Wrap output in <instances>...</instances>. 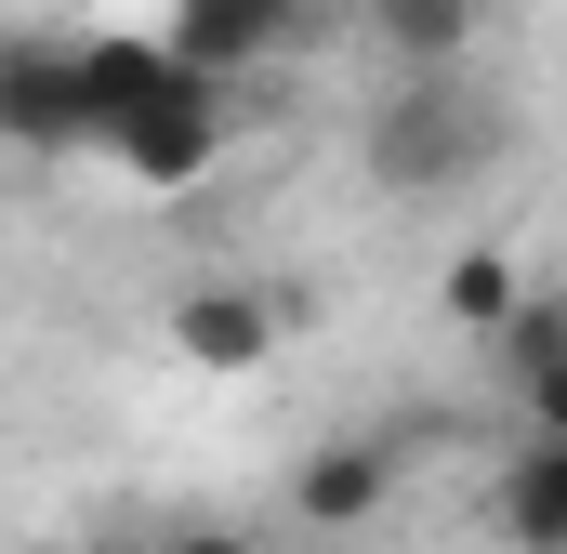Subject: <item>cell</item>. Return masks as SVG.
Returning <instances> with one entry per match:
<instances>
[{
    "instance_id": "15",
    "label": "cell",
    "mask_w": 567,
    "mask_h": 554,
    "mask_svg": "<svg viewBox=\"0 0 567 554\" xmlns=\"http://www.w3.org/2000/svg\"><path fill=\"white\" fill-rule=\"evenodd\" d=\"M40 554H66V542H40Z\"/></svg>"
},
{
    "instance_id": "3",
    "label": "cell",
    "mask_w": 567,
    "mask_h": 554,
    "mask_svg": "<svg viewBox=\"0 0 567 554\" xmlns=\"http://www.w3.org/2000/svg\"><path fill=\"white\" fill-rule=\"evenodd\" d=\"M0 145L13 158H80L93 120H80V40H0Z\"/></svg>"
},
{
    "instance_id": "5",
    "label": "cell",
    "mask_w": 567,
    "mask_h": 554,
    "mask_svg": "<svg viewBox=\"0 0 567 554\" xmlns=\"http://www.w3.org/2000/svg\"><path fill=\"white\" fill-rule=\"evenodd\" d=\"M383 502H396V449H383V435H330V449L290 462V515H303L317 542H357Z\"/></svg>"
},
{
    "instance_id": "1",
    "label": "cell",
    "mask_w": 567,
    "mask_h": 554,
    "mask_svg": "<svg viewBox=\"0 0 567 554\" xmlns=\"http://www.w3.org/2000/svg\"><path fill=\"white\" fill-rule=\"evenodd\" d=\"M475 145H488V106L462 93V66H396V93L370 106V172H383L396 198L449 185Z\"/></svg>"
},
{
    "instance_id": "9",
    "label": "cell",
    "mask_w": 567,
    "mask_h": 554,
    "mask_svg": "<svg viewBox=\"0 0 567 554\" xmlns=\"http://www.w3.org/2000/svg\"><path fill=\"white\" fill-rule=\"evenodd\" d=\"M502 529H515V554H567V435H528V449H515Z\"/></svg>"
},
{
    "instance_id": "8",
    "label": "cell",
    "mask_w": 567,
    "mask_h": 554,
    "mask_svg": "<svg viewBox=\"0 0 567 554\" xmlns=\"http://www.w3.org/2000/svg\"><path fill=\"white\" fill-rule=\"evenodd\" d=\"M528 304V265L502 252V238H462L449 252V277H435V317L462 330V343H502V317Z\"/></svg>"
},
{
    "instance_id": "7",
    "label": "cell",
    "mask_w": 567,
    "mask_h": 554,
    "mask_svg": "<svg viewBox=\"0 0 567 554\" xmlns=\"http://www.w3.org/2000/svg\"><path fill=\"white\" fill-rule=\"evenodd\" d=\"M172 80H185L172 40H80V120H93V145H120Z\"/></svg>"
},
{
    "instance_id": "11",
    "label": "cell",
    "mask_w": 567,
    "mask_h": 554,
    "mask_svg": "<svg viewBox=\"0 0 567 554\" xmlns=\"http://www.w3.org/2000/svg\"><path fill=\"white\" fill-rule=\"evenodd\" d=\"M515 410H528V435H567V343L542 370H515Z\"/></svg>"
},
{
    "instance_id": "6",
    "label": "cell",
    "mask_w": 567,
    "mask_h": 554,
    "mask_svg": "<svg viewBox=\"0 0 567 554\" xmlns=\"http://www.w3.org/2000/svg\"><path fill=\"white\" fill-rule=\"evenodd\" d=\"M290 27H303V0H172V53L185 66H212V80H238V66H265Z\"/></svg>"
},
{
    "instance_id": "4",
    "label": "cell",
    "mask_w": 567,
    "mask_h": 554,
    "mask_svg": "<svg viewBox=\"0 0 567 554\" xmlns=\"http://www.w3.org/2000/svg\"><path fill=\"white\" fill-rule=\"evenodd\" d=\"M172 370H198V383H251L265 357H278V304L251 290V277H198V290H172Z\"/></svg>"
},
{
    "instance_id": "10",
    "label": "cell",
    "mask_w": 567,
    "mask_h": 554,
    "mask_svg": "<svg viewBox=\"0 0 567 554\" xmlns=\"http://www.w3.org/2000/svg\"><path fill=\"white\" fill-rule=\"evenodd\" d=\"M370 27H383L396 66H462V53H475V0H396V13H370Z\"/></svg>"
},
{
    "instance_id": "14",
    "label": "cell",
    "mask_w": 567,
    "mask_h": 554,
    "mask_svg": "<svg viewBox=\"0 0 567 554\" xmlns=\"http://www.w3.org/2000/svg\"><path fill=\"white\" fill-rule=\"evenodd\" d=\"M357 13H396V0H357Z\"/></svg>"
},
{
    "instance_id": "13",
    "label": "cell",
    "mask_w": 567,
    "mask_h": 554,
    "mask_svg": "<svg viewBox=\"0 0 567 554\" xmlns=\"http://www.w3.org/2000/svg\"><path fill=\"white\" fill-rule=\"evenodd\" d=\"M303 554H357V542H303Z\"/></svg>"
},
{
    "instance_id": "2",
    "label": "cell",
    "mask_w": 567,
    "mask_h": 554,
    "mask_svg": "<svg viewBox=\"0 0 567 554\" xmlns=\"http://www.w3.org/2000/svg\"><path fill=\"white\" fill-rule=\"evenodd\" d=\"M225 133H238V93H225V80H212V66H185V80H172V93H158V106H145L133 133L106 145V158H120V172H133L145 198H185V185H198V172H212V158H225Z\"/></svg>"
},
{
    "instance_id": "12",
    "label": "cell",
    "mask_w": 567,
    "mask_h": 554,
    "mask_svg": "<svg viewBox=\"0 0 567 554\" xmlns=\"http://www.w3.org/2000/svg\"><path fill=\"white\" fill-rule=\"evenodd\" d=\"M172 554H251V542H238V529H185Z\"/></svg>"
}]
</instances>
